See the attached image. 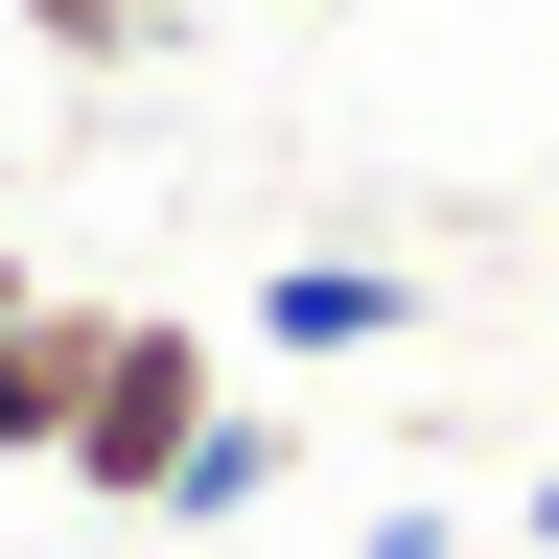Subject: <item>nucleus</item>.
Here are the masks:
<instances>
[{
    "instance_id": "f03ea898",
    "label": "nucleus",
    "mask_w": 559,
    "mask_h": 559,
    "mask_svg": "<svg viewBox=\"0 0 559 559\" xmlns=\"http://www.w3.org/2000/svg\"><path fill=\"white\" fill-rule=\"evenodd\" d=\"M234 326L280 349V373H349V349H419V280H396V257H280Z\"/></svg>"
},
{
    "instance_id": "423d86ee",
    "label": "nucleus",
    "mask_w": 559,
    "mask_h": 559,
    "mask_svg": "<svg viewBox=\"0 0 559 559\" xmlns=\"http://www.w3.org/2000/svg\"><path fill=\"white\" fill-rule=\"evenodd\" d=\"M349 559H489L466 513H373V536H349Z\"/></svg>"
},
{
    "instance_id": "f257e3e1",
    "label": "nucleus",
    "mask_w": 559,
    "mask_h": 559,
    "mask_svg": "<svg viewBox=\"0 0 559 559\" xmlns=\"http://www.w3.org/2000/svg\"><path fill=\"white\" fill-rule=\"evenodd\" d=\"M210 326L187 304H117V349H94V396H70V443H47V489H94V513H164L187 489V443H210Z\"/></svg>"
},
{
    "instance_id": "20e7f679",
    "label": "nucleus",
    "mask_w": 559,
    "mask_h": 559,
    "mask_svg": "<svg viewBox=\"0 0 559 559\" xmlns=\"http://www.w3.org/2000/svg\"><path fill=\"white\" fill-rule=\"evenodd\" d=\"M280 466H304V419H280V396H210V443H187L164 513H187V536H234V513H280Z\"/></svg>"
},
{
    "instance_id": "39448f33",
    "label": "nucleus",
    "mask_w": 559,
    "mask_h": 559,
    "mask_svg": "<svg viewBox=\"0 0 559 559\" xmlns=\"http://www.w3.org/2000/svg\"><path fill=\"white\" fill-rule=\"evenodd\" d=\"M0 24H24L47 70H140V47H164V24H187V0H0Z\"/></svg>"
},
{
    "instance_id": "0eeeda50",
    "label": "nucleus",
    "mask_w": 559,
    "mask_h": 559,
    "mask_svg": "<svg viewBox=\"0 0 559 559\" xmlns=\"http://www.w3.org/2000/svg\"><path fill=\"white\" fill-rule=\"evenodd\" d=\"M24 304H47V280H24V210H0V326H24Z\"/></svg>"
},
{
    "instance_id": "7ed1b4c3",
    "label": "nucleus",
    "mask_w": 559,
    "mask_h": 559,
    "mask_svg": "<svg viewBox=\"0 0 559 559\" xmlns=\"http://www.w3.org/2000/svg\"><path fill=\"white\" fill-rule=\"evenodd\" d=\"M94 349H117V304H70V280H47L24 326H0V466H47V443H70V396H94Z\"/></svg>"
},
{
    "instance_id": "6e6552de",
    "label": "nucleus",
    "mask_w": 559,
    "mask_h": 559,
    "mask_svg": "<svg viewBox=\"0 0 559 559\" xmlns=\"http://www.w3.org/2000/svg\"><path fill=\"white\" fill-rule=\"evenodd\" d=\"M513 559H559V466H536V513H513Z\"/></svg>"
},
{
    "instance_id": "1a4fd4ad",
    "label": "nucleus",
    "mask_w": 559,
    "mask_h": 559,
    "mask_svg": "<svg viewBox=\"0 0 559 559\" xmlns=\"http://www.w3.org/2000/svg\"><path fill=\"white\" fill-rule=\"evenodd\" d=\"M0 210H24V164H0Z\"/></svg>"
}]
</instances>
